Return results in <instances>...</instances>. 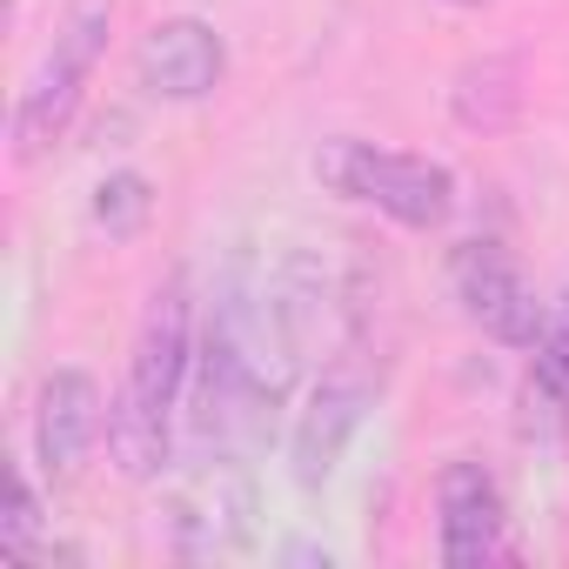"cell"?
<instances>
[{
  "label": "cell",
  "instance_id": "1",
  "mask_svg": "<svg viewBox=\"0 0 569 569\" xmlns=\"http://www.w3.org/2000/svg\"><path fill=\"white\" fill-rule=\"evenodd\" d=\"M194 382V302L188 281L168 274L141 329H134V356H128V382L108 402V456L121 476L148 482L168 469V442H174V409Z\"/></svg>",
  "mask_w": 569,
  "mask_h": 569
},
{
  "label": "cell",
  "instance_id": "2",
  "mask_svg": "<svg viewBox=\"0 0 569 569\" xmlns=\"http://www.w3.org/2000/svg\"><path fill=\"white\" fill-rule=\"evenodd\" d=\"M108 34H114V0H74L61 14L54 48L41 54V68L28 74V88L14 101V161H41L68 134L81 88H88L94 61L108 54Z\"/></svg>",
  "mask_w": 569,
  "mask_h": 569
},
{
  "label": "cell",
  "instance_id": "3",
  "mask_svg": "<svg viewBox=\"0 0 569 569\" xmlns=\"http://www.w3.org/2000/svg\"><path fill=\"white\" fill-rule=\"evenodd\" d=\"M316 174L342 201H362V208L389 214L396 228H442L456 214V174L429 154H402V148H376V141H329L316 154Z\"/></svg>",
  "mask_w": 569,
  "mask_h": 569
},
{
  "label": "cell",
  "instance_id": "4",
  "mask_svg": "<svg viewBox=\"0 0 569 569\" xmlns=\"http://www.w3.org/2000/svg\"><path fill=\"white\" fill-rule=\"evenodd\" d=\"M369 402H376V382L356 362H336V369L316 376V389H309V402L296 416V436H289V462H296V482L302 489H322L342 469V456H349Z\"/></svg>",
  "mask_w": 569,
  "mask_h": 569
},
{
  "label": "cell",
  "instance_id": "5",
  "mask_svg": "<svg viewBox=\"0 0 569 569\" xmlns=\"http://www.w3.org/2000/svg\"><path fill=\"white\" fill-rule=\"evenodd\" d=\"M456 296H462V316H469L482 336H496L502 349H536L549 309L529 296L522 268H516L496 241H462V248H456Z\"/></svg>",
  "mask_w": 569,
  "mask_h": 569
},
{
  "label": "cell",
  "instance_id": "6",
  "mask_svg": "<svg viewBox=\"0 0 569 569\" xmlns=\"http://www.w3.org/2000/svg\"><path fill=\"white\" fill-rule=\"evenodd\" d=\"M436 556L449 569H482L502 556V489L482 462H449L436 476Z\"/></svg>",
  "mask_w": 569,
  "mask_h": 569
},
{
  "label": "cell",
  "instance_id": "7",
  "mask_svg": "<svg viewBox=\"0 0 569 569\" xmlns=\"http://www.w3.org/2000/svg\"><path fill=\"white\" fill-rule=\"evenodd\" d=\"M101 436H108L101 382L88 369H54L41 382V402H34V462H41V476H54V482L74 476Z\"/></svg>",
  "mask_w": 569,
  "mask_h": 569
},
{
  "label": "cell",
  "instance_id": "8",
  "mask_svg": "<svg viewBox=\"0 0 569 569\" xmlns=\"http://www.w3.org/2000/svg\"><path fill=\"white\" fill-rule=\"evenodd\" d=\"M221 68H228V48L208 21L194 14H174V21H154L134 48V74L148 94L161 101H201L221 88Z\"/></svg>",
  "mask_w": 569,
  "mask_h": 569
},
{
  "label": "cell",
  "instance_id": "9",
  "mask_svg": "<svg viewBox=\"0 0 569 569\" xmlns=\"http://www.w3.org/2000/svg\"><path fill=\"white\" fill-rule=\"evenodd\" d=\"M449 108H456V121H462L469 134H502V128L516 121V108H522V61H516V54H482V61H469V68L456 74V88H449Z\"/></svg>",
  "mask_w": 569,
  "mask_h": 569
},
{
  "label": "cell",
  "instance_id": "10",
  "mask_svg": "<svg viewBox=\"0 0 569 569\" xmlns=\"http://www.w3.org/2000/svg\"><path fill=\"white\" fill-rule=\"evenodd\" d=\"M174 522H181V549H188V556L234 549V542L248 536V489L228 482V496H221V482H214V489L188 496V502L174 509Z\"/></svg>",
  "mask_w": 569,
  "mask_h": 569
},
{
  "label": "cell",
  "instance_id": "11",
  "mask_svg": "<svg viewBox=\"0 0 569 569\" xmlns=\"http://www.w3.org/2000/svg\"><path fill=\"white\" fill-rule=\"evenodd\" d=\"M148 214H154V188H148V174H134V168H114V174L94 188V208H88L94 234H108V241H134V234L148 228Z\"/></svg>",
  "mask_w": 569,
  "mask_h": 569
},
{
  "label": "cell",
  "instance_id": "12",
  "mask_svg": "<svg viewBox=\"0 0 569 569\" xmlns=\"http://www.w3.org/2000/svg\"><path fill=\"white\" fill-rule=\"evenodd\" d=\"M34 536H41V496L28 476H14V496H8V516H0V549H8L14 562L34 556Z\"/></svg>",
  "mask_w": 569,
  "mask_h": 569
},
{
  "label": "cell",
  "instance_id": "13",
  "mask_svg": "<svg viewBox=\"0 0 569 569\" xmlns=\"http://www.w3.org/2000/svg\"><path fill=\"white\" fill-rule=\"evenodd\" d=\"M289 562H322V569H329V549H316V542H296V549H289Z\"/></svg>",
  "mask_w": 569,
  "mask_h": 569
},
{
  "label": "cell",
  "instance_id": "14",
  "mask_svg": "<svg viewBox=\"0 0 569 569\" xmlns=\"http://www.w3.org/2000/svg\"><path fill=\"white\" fill-rule=\"evenodd\" d=\"M449 8H482V0H449Z\"/></svg>",
  "mask_w": 569,
  "mask_h": 569
}]
</instances>
